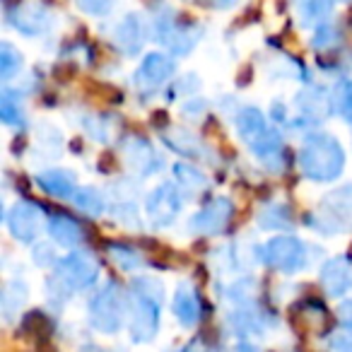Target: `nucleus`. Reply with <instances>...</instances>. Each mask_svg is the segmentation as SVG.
Instances as JSON below:
<instances>
[{
	"instance_id": "nucleus-1",
	"label": "nucleus",
	"mask_w": 352,
	"mask_h": 352,
	"mask_svg": "<svg viewBox=\"0 0 352 352\" xmlns=\"http://www.w3.org/2000/svg\"><path fill=\"white\" fill-rule=\"evenodd\" d=\"M299 166L311 182H333L342 174L345 152L328 133H309L299 150Z\"/></svg>"
},
{
	"instance_id": "nucleus-34",
	"label": "nucleus",
	"mask_w": 352,
	"mask_h": 352,
	"mask_svg": "<svg viewBox=\"0 0 352 352\" xmlns=\"http://www.w3.org/2000/svg\"><path fill=\"white\" fill-rule=\"evenodd\" d=\"M32 258H34V263L41 265V268H54V265L60 263L51 244H36L34 251H32Z\"/></svg>"
},
{
	"instance_id": "nucleus-16",
	"label": "nucleus",
	"mask_w": 352,
	"mask_h": 352,
	"mask_svg": "<svg viewBox=\"0 0 352 352\" xmlns=\"http://www.w3.org/2000/svg\"><path fill=\"white\" fill-rule=\"evenodd\" d=\"M171 311L184 326H196L201 321V311L203 304L198 292L191 287V285H182V287L174 292V299H171Z\"/></svg>"
},
{
	"instance_id": "nucleus-42",
	"label": "nucleus",
	"mask_w": 352,
	"mask_h": 352,
	"mask_svg": "<svg viewBox=\"0 0 352 352\" xmlns=\"http://www.w3.org/2000/svg\"><path fill=\"white\" fill-rule=\"evenodd\" d=\"M234 352H258V347H254V345H249V342H244V345H236Z\"/></svg>"
},
{
	"instance_id": "nucleus-21",
	"label": "nucleus",
	"mask_w": 352,
	"mask_h": 352,
	"mask_svg": "<svg viewBox=\"0 0 352 352\" xmlns=\"http://www.w3.org/2000/svg\"><path fill=\"white\" fill-rule=\"evenodd\" d=\"M297 109L302 111V116L321 121L331 111V99L326 97L321 87H307L297 94Z\"/></svg>"
},
{
	"instance_id": "nucleus-28",
	"label": "nucleus",
	"mask_w": 352,
	"mask_h": 352,
	"mask_svg": "<svg viewBox=\"0 0 352 352\" xmlns=\"http://www.w3.org/2000/svg\"><path fill=\"white\" fill-rule=\"evenodd\" d=\"M73 203L78 210L87 212V215H102L107 203H104L102 193L94 191V188H78L73 193Z\"/></svg>"
},
{
	"instance_id": "nucleus-27",
	"label": "nucleus",
	"mask_w": 352,
	"mask_h": 352,
	"mask_svg": "<svg viewBox=\"0 0 352 352\" xmlns=\"http://www.w3.org/2000/svg\"><path fill=\"white\" fill-rule=\"evenodd\" d=\"M232 323H234V331L239 333V336H261L265 328V321L261 318L258 311H251V309H241V311H236L234 316L230 318Z\"/></svg>"
},
{
	"instance_id": "nucleus-22",
	"label": "nucleus",
	"mask_w": 352,
	"mask_h": 352,
	"mask_svg": "<svg viewBox=\"0 0 352 352\" xmlns=\"http://www.w3.org/2000/svg\"><path fill=\"white\" fill-rule=\"evenodd\" d=\"M162 138H164L166 145H169L174 152H179V155H186V157L206 155V145H203L193 133L184 131V128H171V131H166Z\"/></svg>"
},
{
	"instance_id": "nucleus-40",
	"label": "nucleus",
	"mask_w": 352,
	"mask_h": 352,
	"mask_svg": "<svg viewBox=\"0 0 352 352\" xmlns=\"http://www.w3.org/2000/svg\"><path fill=\"white\" fill-rule=\"evenodd\" d=\"M80 10L85 12H92V15H107L109 10H111V6L109 3H80Z\"/></svg>"
},
{
	"instance_id": "nucleus-15",
	"label": "nucleus",
	"mask_w": 352,
	"mask_h": 352,
	"mask_svg": "<svg viewBox=\"0 0 352 352\" xmlns=\"http://www.w3.org/2000/svg\"><path fill=\"white\" fill-rule=\"evenodd\" d=\"M145 41V25L140 15H126L116 27H113V44L126 56H135Z\"/></svg>"
},
{
	"instance_id": "nucleus-14",
	"label": "nucleus",
	"mask_w": 352,
	"mask_h": 352,
	"mask_svg": "<svg viewBox=\"0 0 352 352\" xmlns=\"http://www.w3.org/2000/svg\"><path fill=\"white\" fill-rule=\"evenodd\" d=\"M321 285L328 297H342L352 287V265L345 258H331L321 268Z\"/></svg>"
},
{
	"instance_id": "nucleus-18",
	"label": "nucleus",
	"mask_w": 352,
	"mask_h": 352,
	"mask_svg": "<svg viewBox=\"0 0 352 352\" xmlns=\"http://www.w3.org/2000/svg\"><path fill=\"white\" fill-rule=\"evenodd\" d=\"M251 150L256 152V157H258V160L263 162L268 169H273V171L283 169L285 147H283V138H280L278 131H268L258 142H254V145H251Z\"/></svg>"
},
{
	"instance_id": "nucleus-9",
	"label": "nucleus",
	"mask_w": 352,
	"mask_h": 352,
	"mask_svg": "<svg viewBox=\"0 0 352 352\" xmlns=\"http://www.w3.org/2000/svg\"><path fill=\"white\" fill-rule=\"evenodd\" d=\"M232 215H234V206L227 198H212L210 203L201 208L188 222V230L196 234H220L227 225H230Z\"/></svg>"
},
{
	"instance_id": "nucleus-13",
	"label": "nucleus",
	"mask_w": 352,
	"mask_h": 352,
	"mask_svg": "<svg viewBox=\"0 0 352 352\" xmlns=\"http://www.w3.org/2000/svg\"><path fill=\"white\" fill-rule=\"evenodd\" d=\"M176 65L166 54H147L135 70V82L142 89H157L174 75Z\"/></svg>"
},
{
	"instance_id": "nucleus-20",
	"label": "nucleus",
	"mask_w": 352,
	"mask_h": 352,
	"mask_svg": "<svg viewBox=\"0 0 352 352\" xmlns=\"http://www.w3.org/2000/svg\"><path fill=\"white\" fill-rule=\"evenodd\" d=\"M36 184L44 188L46 193L51 196H58V198H65V196H73L78 191L75 186V176L65 169H49V171H41L36 174Z\"/></svg>"
},
{
	"instance_id": "nucleus-2",
	"label": "nucleus",
	"mask_w": 352,
	"mask_h": 352,
	"mask_svg": "<svg viewBox=\"0 0 352 352\" xmlns=\"http://www.w3.org/2000/svg\"><path fill=\"white\" fill-rule=\"evenodd\" d=\"M99 268L87 254H70L65 258H60V263L56 265L54 278L49 280V294L58 302L68 299L70 294L87 289L97 283Z\"/></svg>"
},
{
	"instance_id": "nucleus-31",
	"label": "nucleus",
	"mask_w": 352,
	"mask_h": 352,
	"mask_svg": "<svg viewBox=\"0 0 352 352\" xmlns=\"http://www.w3.org/2000/svg\"><path fill=\"white\" fill-rule=\"evenodd\" d=\"M333 102H336V111L352 123V80H342L333 92Z\"/></svg>"
},
{
	"instance_id": "nucleus-25",
	"label": "nucleus",
	"mask_w": 352,
	"mask_h": 352,
	"mask_svg": "<svg viewBox=\"0 0 352 352\" xmlns=\"http://www.w3.org/2000/svg\"><path fill=\"white\" fill-rule=\"evenodd\" d=\"M174 179L179 186L186 188V191H193V193H198L201 188L208 186V176L203 174L201 169H196L193 164H184V162L174 164Z\"/></svg>"
},
{
	"instance_id": "nucleus-33",
	"label": "nucleus",
	"mask_w": 352,
	"mask_h": 352,
	"mask_svg": "<svg viewBox=\"0 0 352 352\" xmlns=\"http://www.w3.org/2000/svg\"><path fill=\"white\" fill-rule=\"evenodd\" d=\"M333 6L331 3H302L299 6V17L304 25H318L331 15Z\"/></svg>"
},
{
	"instance_id": "nucleus-3",
	"label": "nucleus",
	"mask_w": 352,
	"mask_h": 352,
	"mask_svg": "<svg viewBox=\"0 0 352 352\" xmlns=\"http://www.w3.org/2000/svg\"><path fill=\"white\" fill-rule=\"evenodd\" d=\"M126 311L128 304L116 283H107L89 299V323L99 333L121 331L123 321H126Z\"/></svg>"
},
{
	"instance_id": "nucleus-6",
	"label": "nucleus",
	"mask_w": 352,
	"mask_h": 352,
	"mask_svg": "<svg viewBox=\"0 0 352 352\" xmlns=\"http://www.w3.org/2000/svg\"><path fill=\"white\" fill-rule=\"evenodd\" d=\"M131 338L135 342H150L160 326V299L131 289Z\"/></svg>"
},
{
	"instance_id": "nucleus-4",
	"label": "nucleus",
	"mask_w": 352,
	"mask_h": 352,
	"mask_svg": "<svg viewBox=\"0 0 352 352\" xmlns=\"http://www.w3.org/2000/svg\"><path fill=\"white\" fill-rule=\"evenodd\" d=\"M307 222L321 234H338L345 227H352V186L338 188L323 198L321 210L314 217H307Z\"/></svg>"
},
{
	"instance_id": "nucleus-29",
	"label": "nucleus",
	"mask_w": 352,
	"mask_h": 352,
	"mask_svg": "<svg viewBox=\"0 0 352 352\" xmlns=\"http://www.w3.org/2000/svg\"><path fill=\"white\" fill-rule=\"evenodd\" d=\"M20 68H22V54L12 44L3 41L0 44V75H3V80H12Z\"/></svg>"
},
{
	"instance_id": "nucleus-39",
	"label": "nucleus",
	"mask_w": 352,
	"mask_h": 352,
	"mask_svg": "<svg viewBox=\"0 0 352 352\" xmlns=\"http://www.w3.org/2000/svg\"><path fill=\"white\" fill-rule=\"evenodd\" d=\"M338 318L345 326V331H352V299H347V302H342L338 307Z\"/></svg>"
},
{
	"instance_id": "nucleus-30",
	"label": "nucleus",
	"mask_w": 352,
	"mask_h": 352,
	"mask_svg": "<svg viewBox=\"0 0 352 352\" xmlns=\"http://www.w3.org/2000/svg\"><path fill=\"white\" fill-rule=\"evenodd\" d=\"M0 116H3V121H6L8 126H22V121H25L20 102H17L15 92H10V89H6L3 97H0Z\"/></svg>"
},
{
	"instance_id": "nucleus-10",
	"label": "nucleus",
	"mask_w": 352,
	"mask_h": 352,
	"mask_svg": "<svg viewBox=\"0 0 352 352\" xmlns=\"http://www.w3.org/2000/svg\"><path fill=\"white\" fill-rule=\"evenodd\" d=\"M157 39L176 56H184L196 46L198 36H201V27L193 25H179V22L169 20V17H160L155 22Z\"/></svg>"
},
{
	"instance_id": "nucleus-24",
	"label": "nucleus",
	"mask_w": 352,
	"mask_h": 352,
	"mask_svg": "<svg viewBox=\"0 0 352 352\" xmlns=\"http://www.w3.org/2000/svg\"><path fill=\"white\" fill-rule=\"evenodd\" d=\"M27 297H30V289L22 280H10L3 289V314L10 321L17 311L27 304Z\"/></svg>"
},
{
	"instance_id": "nucleus-26",
	"label": "nucleus",
	"mask_w": 352,
	"mask_h": 352,
	"mask_svg": "<svg viewBox=\"0 0 352 352\" xmlns=\"http://www.w3.org/2000/svg\"><path fill=\"white\" fill-rule=\"evenodd\" d=\"M107 251H109V258L118 265L121 270L126 273H133L142 265V256L138 249L133 246H126V244H107Z\"/></svg>"
},
{
	"instance_id": "nucleus-7",
	"label": "nucleus",
	"mask_w": 352,
	"mask_h": 352,
	"mask_svg": "<svg viewBox=\"0 0 352 352\" xmlns=\"http://www.w3.org/2000/svg\"><path fill=\"white\" fill-rule=\"evenodd\" d=\"M182 206H184V198H182V193H179V188H176L174 184L164 182L147 196L145 210L155 227H169L171 222L179 217Z\"/></svg>"
},
{
	"instance_id": "nucleus-12",
	"label": "nucleus",
	"mask_w": 352,
	"mask_h": 352,
	"mask_svg": "<svg viewBox=\"0 0 352 352\" xmlns=\"http://www.w3.org/2000/svg\"><path fill=\"white\" fill-rule=\"evenodd\" d=\"M123 160H126L131 171H135L138 176H150L162 166V157L155 152V147L138 135L128 138L123 142Z\"/></svg>"
},
{
	"instance_id": "nucleus-11",
	"label": "nucleus",
	"mask_w": 352,
	"mask_h": 352,
	"mask_svg": "<svg viewBox=\"0 0 352 352\" xmlns=\"http://www.w3.org/2000/svg\"><path fill=\"white\" fill-rule=\"evenodd\" d=\"M6 15H8V22L27 36L41 34V32H46L51 25L49 8L39 6V3H20V6H10L6 10Z\"/></svg>"
},
{
	"instance_id": "nucleus-17",
	"label": "nucleus",
	"mask_w": 352,
	"mask_h": 352,
	"mask_svg": "<svg viewBox=\"0 0 352 352\" xmlns=\"http://www.w3.org/2000/svg\"><path fill=\"white\" fill-rule=\"evenodd\" d=\"M49 234H51V239L58 241L60 246H68V249L82 246L85 239H87V232L82 230V225L75 222L73 217H68V215H51Z\"/></svg>"
},
{
	"instance_id": "nucleus-35",
	"label": "nucleus",
	"mask_w": 352,
	"mask_h": 352,
	"mask_svg": "<svg viewBox=\"0 0 352 352\" xmlns=\"http://www.w3.org/2000/svg\"><path fill=\"white\" fill-rule=\"evenodd\" d=\"M251 289H254V280L251 278L236 280V283L230 287V299H234V302H244V299L251 297Z\"/></svg>"
},
{
	"instance_id": "nucleus-37",
	"label": "nucleus",
	"mask_w": 352,
	"mask_h": 352,
	"mask_svg": "<svg viewBox=\"0 0 352 352\" xmlns=\"http://www.w3.org/2000/svg\"><path fill=\"white\" fill-rule=\"evenodd\" d=\"M113 217H118L126 225H138V208L135 203H121L113 208Z\"/></svg>"
},
{
	"instance_id": "nucleus-8",
	"label": "nucleus",
	"mask_w": 352,
	"mask_h": 352,
	"mask_svg": "<svg viewBox=\"0 0 352 352\" xmlns=\"http://www.w3.org/2000/svg\"><path fill=\"white\" fill-rule=\"evenodd\" d=\"M8 227L17 241H34L44 227V210L32 201H20L8 212Z\"/></svg>"
},
{
	"instance_id": "nucleus-38",
	"label": "nucleus",
	"mask_w": 352,
	"mask_h": 352,
	"mask_svg": "<svg viewBox=\"0 0 352 352\" xmlns=\"http://www.w3.org/2000/svg\"><path fill=\"white\" fill-rule=\"evenodd\" d=\"M331 347L336 352H352V331L336 333V336L331 338Z\"/></svg>"
},
{
	"instance_id": "nucleus-5",
	"label": "nucleus",
	"mask_w": 352,
	"mask_h": 352,
	"mask_svg": "<svg viewBox=\"0 0 352 352\" xmlns=\"http://www.w3.org/2000/svg\"><path fill=\"white\" fill-rule=\"evenodd\" d=\"M261 261L280 273H297L307 265L309 251L302 239L280 234L265 241L263 251H261Z\"/></svg>"
},
{
	"instance_id": "nucleus-19",
	"label": "nucleus",
	"mask_w": 352,
	"mask_h": 352,
	"mask_svg": "<svg viewBox=\"0 0 352 352\" xmlns=\"http://www.w3.org/2000/svg\"><path fill=\"white\" fill-rule=\"evenodd\" d=\"M236 131H239V135L244 138L249 145H254V142H258L270 128H268V123H265V116L258 109L244 107L236 113Z\"/></svg>"
},
{
	"instance_id": "nucleus-23",
	"label": "nucleus",
	"mask_w": 352,
	"mask_h": 352,
	"mask_svg": "<svg viewBox=\"0 0 352 352\" xmlns=\"http://www.w3.org/2000/svg\"><path fill=\"white\" fill-rule=\"evenodd\" d=\"M258 225L263 230H285L292 225V212L283 203H265L258 212Z\"/></svg>"
},
{
	"instance_id": "nucleus-36",
	"label": "nucleus",
	"mask_w": 352,
	"mask_h": 352,
	"mask_svg": "<svg viewBox=\"0 0 352 352\" xmlns=\"http://www.w3.org/2000/svg\"><path fill=\"white\" fill-rule=\"evenodd\" d=\"M85 128H87V133L94 140H109V135H111V131H109V126L104 123V118H99V116L89 118V121L85 123Z\"/></svg>"
},
{
	"instance_id": "nucleus-32",
	"label": "nucleus",
	"mask_w": 352,
	"mask_h": 352,
	"mask_svg": "<svg viewBox=\"0 0 352 352\" xmlns=\"http://www.w3.org/2000/svg\"><path fill=\"white\" fill-rule=\"evenodd\" d=\"M340 30H338L336 25H321L316 30V34H314V39H311V46L314 49H321V51H326V49H336L338 44H340Z\"/></svg>"
},
{
	"instance_id": "nucleus-41",
	"label": "nucleus",
	"mask_w": 352,
	"mask_h": 352,
	"mask_svg": "<svg viewBox=\"0 0 352 352\" xmlns=\"http://www.w3.org/2000/svg\"><path fill=\"white\" fill-rule=\"evenodd\" d=\"M184 352H220V350H217L215 345H210V342H206V340H201V338H198V340H193Z\"/></svg>"
}]
</instances>
